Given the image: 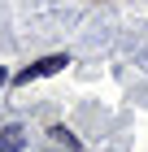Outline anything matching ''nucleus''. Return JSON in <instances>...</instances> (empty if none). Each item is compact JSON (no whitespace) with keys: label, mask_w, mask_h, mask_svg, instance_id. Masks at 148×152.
I'll use <instances>...</instances> for the list:
<instances>
[{"label":"nucleus","mask_w":148,"mask_h":152,"mask_svg":"<svg viewBox=\"0 0 148 152\" xmlns=\"http://www.w3.org/2000/svg\"><path fill=\"white\" fill-rule=\"evenodd\" d=\"M70 65V57H44V61H35V65H26L22 74H18V83H31V78H44V74H57V70H66Z\"/></svg>","instance_id":"f257e3e1"},{"label":"nucleus","mask_w":148,"mask_h":152,"mask_svg":"<svg viewBox=\"0 0 148 152\" xmlns=\"http://www.w3.org/2000/svg\"><path fill=\"white\" fill-rule=\"evenodd\" d=\"M22 143H26V130L22 126H4L0 130V152H22Z\"/></svg>","instance_id":"f03ea898"},{"label":"nucleus","mask_w":148,"mask_h":152,"mask_svg":"<svg viewBox=\"0 0 148 152\" xmlns=\"http://www.w3.org/2000/svg\"><path fill=\"white\" fill-rule=\"evenodd\" d=\"M48 135H52V143H57V148H66V152H74V148H79V139H74L66 126H52Z\"/></svg>","instance_id":"7ed1b4c3"},{"label":"nucleus","mask_w":148,"mask_h":152,"mask_svg":"<svg viewBox=\"0 0 148 152\" xmlns=\"http://www.w3.org/2000/svg\"><path fill=\"white\" fill-rule=\"evenodd\" d=\"M0 87H4V70H0Z\"/></svg>","instance_id":"20e7f679"}]
</instances>
